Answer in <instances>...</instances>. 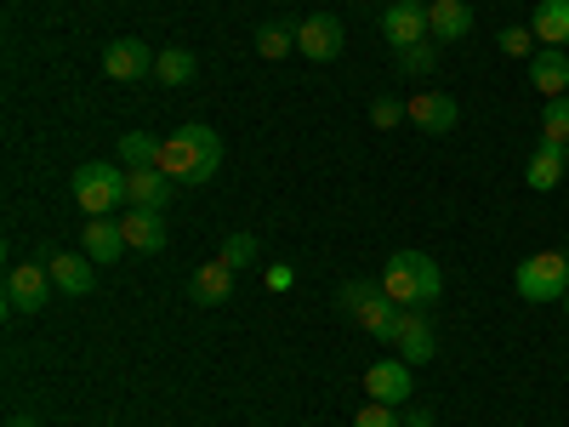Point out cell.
Masks as SVG:
<instances>
[{
    "label": "cell",
    "instance_id": "4",
    "mask_svg": "<svg viewBox=\"0 0 569 427\" xmlns=\"http://www.w3.org/2000/svg\"><path fill=\"white\" fill-rule=\"evenodd\" d=\"M74 200H80V211H91V217H114L120 206H126V166H109V160H91V166H80L74 171Z\"/></svg>",
    "mask_w": 569,
    "mask_h": 427
},
{
    "label": "cell",
    "instance_id": "3",
    "mask_svg": "<svg viewBox=\"0 0 569 427\" xmlns=\"http://www.w3.org/2000/svg\"><path fill=\"white\" fill-rule=\"evenodd\" d=\"M512 291L525 297V302H563L569 297V257L563 251H536V257H525L518 262V274H512Z\"/></svg>",
    "mask_w": 569,
    "mask_h": 427
},
{
    "label": "cell",
    "instance_id": "6",
    "mask_svg": "<svg viewBox=\"0 0 569 427\" xmlns=\"http://www.w3.org/2000/svg\"><path fill=\"white\" fill-rule=\"evenodd\" d=\"M52 302V268L46 262H12L7 274V314H40Z\"/></svg>",
    "mask_w": 569,
    "mask_h": 427
},
{
    "label": "cell",
    "instance_id": "12",
    "mask_svg": "<svg viewBox=\"0 0 569 427\" xmlns=\"http://www.w3.org/2000/svg\"><path fill=\"white\" fill-rule=\"evenodd\" d=\"M382 34H388L393 52H405V46H416V40H433L427 34V7L421 0H393V7L382 12Z\"/></svg>",
    "mask_w": 569,
    "mask_h": 427
},
{
    "label": "cell",
    "instance_id": "10",
    "mask_svg": "<svg viewBox=\"0 0 569 427\" xmlns=\"http://www.w3.org/2000/svg\"><path fill=\"white\" fill-rule=\"evenodd\" d=\"M103 75H109V80H149V75H154V52H149L142 40L120 34V40L103 46Z\"/></svg>",
    "mask_w": 569,
    "mask_h": 427
},
{
    "label": "cell",
    "instance_id": "20",
    "mask_svg": "<svg viewBox=\"0 0 569 427\" xmlns=\"http://www.w3.org/2000/svg\"><path fill=\"white\" fill-rule=\"evenodd\" d=\"M233 297V268L217 257V262H200L194 268V302H206V308H217V302H228Z\"/></svg>",
    "mask_w": 569,
    "mask_h": 427
},
{
    "label": "cell",
    "instance_id": "19",
    "mask_svg": "<svg viewBox=\"0 0 569 427\" xmlns=\"http://www.w3.org/2000/svg\"><path fill=\"white\" fill-rule=\"evenodd\" d=\"M563 177H569L563 149H558V142H536V155H530V166H525V182L536 188V195H547V188H558Z\"/></svg>",
    "mask_w": 569,
    "mask_h": 427
},
{
    "label": "cell",
    "instance_id": "25",
    "mask_svg": "<svg viewBox=\"0 0 569 427\" xmlns=\"http://www.w3.org/2000/svg\"><path fill=\"white\" fill-rule=\"evenodd\" d=\"M284 52H297V23H262L257 29V58H284Z\"/></svg>",
    "mask_w": 569,
    "mask_h": 427
},
{
    "label": "cell",
    "instance_id": "21",
    "mask_svg": "<svg viewBox=\"0 0 569 427\" xmlns=\"http://www.w3.org/2000/svg\"><path fill=\"white\" fill-rule=\"evenodd\" d=\"M530 34H536L541 46H569V0H536Z\"/></svg>",
    "mask_w": 569,
    "mask_h": 427
},
{
    "label": "cell",
    "instance_id": "22",
    "mask_svg": "<svg viewBox=\"0 0 569 427\" xmlns=\"http://www.w3.org/2000/svg\"><path fill=\"white\" fill-rule=\"evenodd\" d=\"M120 166H126V171H149V166H160V137H149V131H126V137H120Z\"/></svg>",
    "mask_w": 569,
    "mask_h": 427
},
{
    "label": "cell",
    "instance_id": "23",
    "mask_svg": "<svg viewBox=\"0 0 569 427\" xmlns=\"http://www.w3.org/2000/svg\"><path fill=\"white\" fill-rule=\"evenodd\" d=\"M154 80L160 86H188V80H194V52H182V46L154 52Z\"/></svg>",
    "mask_w": 569,
    "mask_h": 427
},
{
    "label": "cell",
    "instance_id": "7",
    "mask_svg": "<svg viewBox=\"0 0 569 427\" xmlns=\"http://www.w3.org/2000/svg\"><path fill=\"white\" fill-rule=\"evenodd\" d=\"M342 18H330V12H313V18H302L297 23V52L308 58V63H330L342 52Z\"/></svg>",
    "mask_w": 569,
    "mask_h": 427
},
{
    "label": "cell",
    "instance_id": "34",
    "mask_svg": "<svg viewBox=\"0 0 569 427\" xmlns=\"http://www.w3.org/2000/svg\"><path fill=\"white\" fill-rule=\"evenodd\" d=\"M7 427H40V421H34V416H23V410H18V416H12V421H7Z\"/></svg>",
    "mask_w": 569,
    "mask_h": 427
},
{
    "label": "cell",
    "instance_id": "36",
    "mask_svg": "<svg viewBox=\"0 0 569 427\" xmlns=\"http://www.w3.org/2000/svg\"><path fill=\"white\" fill-rule=\"evenodd\" d=\"M563 160H569V149H563Z\"/></svg>",
    "mask_w": 569,
    "mask_h": 427
},
{
    "label": "cell",
    "instance_id": "14",
    "mask_svg": "<svg viewBox=\"0 0 569 427\" xmlns=\"http://www.w3.org/2000/svg\"><path fill=\"white\" fill-rule=\"evenodd\" d=\"M427 34H433L439 46L467 40L472 34V7L467 0H433V7H427Z\"/></svg>",
    "mask_w": 569,
    "mask_h": 427
},
{
    "label": "cell",
    "instance_id": "5",
    "mask_svg": "<svg viewBox=\"0 0 569 427\" xmlns=\"http://www.w3.org/2000/svg\"><path fill=\"white\" fill-rule=\"evenodd\" d=\"M393 348L405 365H433L439 359V337H433V314L427 308H399V325H393Z\"/></svg>",
    "mask_w": 569,
    "mask_h": 427
},
{
    "label": "cell",
    "instance_id": "26",
    "mask_svg": "<svg viewBox=\"0 0 569 427\" xmlns=\"http://www.w3.org/2000/svg\"><path fill=\"white\" fill-rule=\"evenodd\" d=\"M541 142H558V149H569V98H552L547 115H541Z\"/></svg>",
    "mask_w": 569,
    "mask_h": 427
},
{
    "label": "cell",
    "instance_id": "30",
    "mask_svg": "<svg viewBox=\"0 0 569 427\" xmlns=\"http://www.w3.org/2000/svg\"><path fill=\"white\" fill-rule=\"evenodd\" d=\"M399 120H410V103H399L393 91H388V98H376V103H370V126H382V131H393Z\"/></svg>",
    "mask_w": 569,
    "mask_h": 427
},
{
    "label": "cell",
    "instance_id": "24",
    "mask_svg": "<svg viewBox=\"0 0 569 427\" xmlns=\"http://www.w3.org/2000/svg\"><path fill=\"white\" fill-rule=\"evenodd\" d=\"M393 58H399L405 80H427L439 69V40H416V46H405V52H393Z\"/></svg>",
    "mask_w": 569,
    "mask_h": 427
},
{
    "label": "cell",
    "instance_id": "1",
    "mask_svg": "<svg viewBox=\"0 0 569 427\" xmlns=\"http://www.w3.org/2000/svg\"><path fill=\"white\" fill-rule=\"evenodd\" d=\"M160 171H166L171 182H182V188L211 182V177L222 171V137H217V126H200V120L177 126V131L160 142Z\"/></svg>",
    "mask_w": 569,
    "mask_h": 427
},
{
    "label": "cell",
    "instance_id": "32",
    "mask_svg": "<svg viewBox=\"0 0 569 427\" xmlns=\"http://www.w3.org/2000/svg\"><path fill=\"white\" fill-rule=\"evenodd\" d=\"M268 285H273V291H291V285H297V274L284 268V262H273V268H268Z\"/></svg>",
    "mask_w": 569,
    "mask_h": 427
},
{
    "label": "cell",
    "instance_id": "15",
    "mask_svg": "<svg viewBox=\"0 0 569 427\" xmlns=\"http://www.w3.org/2000/svg\"><path fill=\"white\" fill-rule=\"evenodd\" d=\"M530 80H536V91L552 103V98H569V52L563 46H547V52H536L530 58Z\"/></svg>",
    "mask_w": 569,
    "mask_h": 427
},
{
    "label": "cell",
    "instance_id": "11",
    "mask_svg": "<svg viewBox=\"0 0 569 427\" xmlns=\"http://www.w3.org/2000/svg\"><path fill=\"white\" fill-rule=\"evenodd\" d=\"M120 234H126V251H142V257H160L171 246V234H166V211H126L120 217Z\"/></svg>",
    "mask_w": 569,
    "mask_h": 427
},
{
    "label": "cell",
    "instance_id": "17",
    "mask_svg": "<svg viewBox=\"0 0 569 427\" xmlns=\"http://www.w3.org/2000/svg\"><path fill=\"white\" fill-rule=\"evenodd\" d=\"M348 319H353L359 330H370L376 342H393V325H399V302H393L388 291H376V297H365L359 308H348Z\"/></svg>",
    "mask_w": 569,
    "mask_h": 427
},
{
    "label": "cell",
    "instance_id": "29",
    "mask_svg": "<svg viewBox=\"0 0 569 427\" xmlns=\"http://www.w3.org/2000/svg\"><path fill=\"white\" fill-rule=\"evenodd\" d=\"M496 40H501V52H507V58H536V34H530L525 23H507Z\"/></svg>",
    "mask_w": 569,
    "mask_h": 427
},
{
    "label": "cell",
    "instance_id": "13",
    "mask_svg": "<svg viewBox=\"0 0 569 427\" xmlns=\"http://www.w3.org/2000/svg\"><path fill=\"white\" fill-rule=\"evenodd\" d=\"M80 251L91 262H120L126 257V234H120V217H91L80 228Z\"/></svg>",
    "mask_w": 569,
    "mask_h": 427
},
{
    "label": "cell",
    "instance_id": "9",
    "mask_svg": "<svg viewBox=\"0 0 569 427\" xmlns=\"http://www.w3.org/2000/svg\"><path fill=\"white\" fill-rule=\"evenodd\" d=\"M456 120H461V109H456L450 91H439V86H427V91H416V98H410V126L427 131V137L456 131Z\"/></svg>",
    "mask_w": 569,
    "mask_h": 427
},
{
    "label": "cell",
    "instance_id": "16",
    "mask_svg": "<svg viewBox=\"0 0 569 427\" xmlns=\"http://www.w3.org/2000/svg\"><path fill=\"white\" fill-rule=\"evenodd\" d=\"M166 200H171V177H166L160 166L126 171V206H137V211H166Z\"/></svg>",
    "mask_w": 569,
    "mask_h": 427
},
{
    "label": "cell",
    "instance_id": "2",
    "mask_svg": "<svg viewBox=\"0 0 569 427\" xmlns=\"http://www.w3.org/2000/svg\"><path fill=\"white\" fill-rule=\"evenodd\" d=\"M382 291L399 308H427V302L445 297V268L427 251H393L388 268H382Z\"/></svg>",
    "mask_w": 569,
    "mask_h": 427
},
{
    "label": "cell",
    "instance_id": "35",
    "mask_svg": "<svg viewBox=\"0 0 569 427\" xmlns=\"http://www.w3.org/2000/svg\"><path fill=\"white\" fill-rule=\"evenodd\" d=\"M563 314H569V297H563Z\"/></svg>",
    "mask_w": 569,
    "mask_h": 427
},
{
    "label": "cell",
    "instance_id": "37",
    "mask_svg": "<svg viewBox=\"0 0 569 427\" xmlns=\"http://www.w3.org/2000/svg\"><path fill=\"white\" fill-rule=\"evenodd\" d=\"M563 257H569V251H563Z\"/></svg>",
    "mask_w": 569,
    "mask_h": 427
},
{
    "label": "cell",
    "instance_id": "27",
    "mask_svg": "<svg viewBox=\"0 0 569 427\" xmlns=\"http://www.w3.org/2000/svg\"><path fill=\"white\" fill-rule=\"evenodd\" d=\"M353 427H405V410L399 405H382V399H365L353 410Z\"/></svg>",
    "mask_w": 569,
    "mask_h": 427
},
{
    "label": "cell",
    "instance_id": "31",
    "mask_svg": "<svg viewBox=\"0 0 569 427\" xmlns=\"http://www.w3.org/2000/svg\"><path fill=\"white\" fill-rule=\"evenodd\" d=\"M376 291H382V285H370V279H348L342 285V308H359L365 297H376Z\"/></svg>",
    "mask_w": 569,
    "mask_h": 427
},
{
    "label": "cell",
    "instance_id": "28",
    "mask_svg": "<svg viewBox=\"0 0 569 427\" xmlns=\"http://www.w3.org/2000/svg\"><path fill=\"white\" fill-rule=\"evenodd\" d=\"M217 257H222L233 274H240V268H251V262H257V240H251V234H228Z\"/></svg>",
    "mask_w": 569,
    "mask_h": 427
},
{
    "label": "cell",
    "instance_id": "18",
    "mask_svg": "<svg viewBox=\"0 0 569 427\" xmlns=\"http://www.w3.org/2000/svg\"><path fill=\"white\" fill-rule=\"evenodd\" d=\"M46 268H52V285L69 297H86L91 285H98V274H91V257L80 251H58V257H46Z\"/></svg>",
    "mask_w": 569,
    "mask_h": 427
},
{
    "label": "cell",
    "instance_id": "8",
    "mask_svg": "<svg viewBox=\"0 0 569 427\" xmlns=\"http://www.w3.org/2000/svg\"><path fill=\"white\" fill-rule=\"evenodd\" d=\"M410 370H416V365H405V359H376V365L365 370V394L405 410V399L416 394V376H410Z\"/></svg>",
    "mask_w": 569,
    "mask_h": 427
},
{
    "label": "cell",
    "instance_id": "33",
    "mask_svg": "<svg viewBox=\"0 0 569 427\" xmlns=\"http://www.w3.org/2000/svg\"><path fill=\"white\" fill-rule=\"evenodd\" d=\"M405 427H433V410H421V405L405 410Z\"/></svg>",
    "mask_w": 569,
    "mask_h": 427
}]
</instances>
